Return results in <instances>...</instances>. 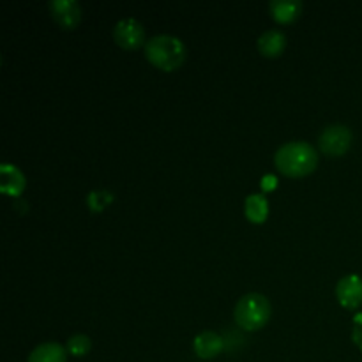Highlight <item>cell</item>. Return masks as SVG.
Listing matches in <instances>:
<instances>
[{"mask_svg":"<svg viewBox=\"0 0 362 362\" xmlns=\"http://www.w3.org/2000/svg\"><path fill=\"white\" fill-rule=\"evenodd\" d=\"M274 165L283 175L290 179H300L317 170L318 152L313 145L304 140L288 141L281 145L274 154Z\"/></svg>","mask_w":362,"mask_h":362,"instance_id":"cell-1","label":"cell"},{"mask_svg":"<svg viewBox=\"0 0 362 362\" xmlns=\"http://www.w3.org/2000/svg\"><path fill=\"white\" fill-rule=\"evenodd\" d=\"M144 52L148 62L165 73H173L186 60V46L172 34H159L151 37L145 42Z\"/></svg>","mask_w":362,"mask_h":362,"instance_id":"cell-2","label":"cell"},{"mask_svg":"<svg viewBox=\"0 0 362 362\" xmlns=\"http://www.w3.org/2000/svg\"><path fill=\"white\" fill-rule=\"evenodd\" d=\"M271 313L272 308L267 297L258 292H251L237 300L233 318H235V324L240 329L247 332H255L267 325V322L271 320Z\"/></svg>","mask_w":362,"mask_h":362,"instance_id":"cell-3","label":"cell"},{"mask_svg":"<svg viewBox=\"0 0 362 362\" xmlns=\"http://www.w3.org/2000/svg\"><path fill=\"white\" fill-rule=\"evenodd\" d=\"M354 134L345 124H332L327 126L318 136V147L329 158H341L350 151Z\"/></svg>","mask_w":362,"mask_h":362,"instance_id":"cell-4","label":"cell"},{"mask_svg":"<svg viewBox=\"0 0 362 362\" xmlns=\"http://www.w3.org/2000/svg\"><path fill=\"white\" fill-rule=\"evenodd\" d=\"M113 39L124 49H138L145 46L144 25L136 18H122L113 27Z\"/></svg>","mask_w":362,"mask_h":362,"instance_id":"cell-5","label":"cell"},{"mask_svg":"<svg viewBox=\"0 0 362 362\" xmlns=\"http://www.w3.org/2000/svg\"><path fill=\"white\" fill-rule=\"evenodd\" d=\"M52 18L64 30H73L81 21V7L76 0H49Z\"/></svg>","mask_w":362,"mask_h":362,"instance_id":"cell-6","label":"cell"},{"mask_svg":"<svg viewBox=\"0 0 362 362\" xmlns=\"http://www.w3.org/2000/svg\"><path fill=\"white\" fill-rule=\"evenodd\" d=\"M336 299L345 310H359L362 306V278L349 274L336 285Z\"/></svg>","mask_w":362,"mask_h":362,"instance_id":"cell-7","label":"cell"},{"mask_svg":"<svg viewBox=\"0 0 362 362\" xmlns=\"http://www.w3.org/2000/svg\"><path fill=\"white\" fill-rule=\"evenodd\" d=\"M27 187V180L21 170L13 163H2L0 165V191L7 197L18 198Z\"/></svg>","mask_w":362,"mask_h":362,"instance_id":"cell-8","label":"cell"},{"mask_svg":"<svg viewBox=\"0 0 362 362\" xmlns=\"http://www.w3.org/2000/svg\"><path fill=\"white\" fill-rule=\"evenodd\" d=\"M193 349L200 359H214L225 350V339L218 332L204 331L194 338Z\"/></svg>","mask_w":362,"mask_h":362,"instance_id":"cell-9","label":"cell"},{"mask_svg":"<svg viewBox=\"0 0 362 362\" xmlns=\"http://www.w3.org/2000/svg\"><path fill=\"white\" fill-rule=\"evenodd\" d=\"M269 13L272 20L278 23H293L303 13V2L300 0H272L269 2Z\"/></svg>","mask_w":362,"mask_h":362,"instance_id":"cell-10","label":"cell"},{"mask_svg":"<svg viewBox=\"0 0 362 362\" xmlns=\"http://www.w3.org/2000/svg\"><path fill=\"white\" fill-rule=\"evenodd\" d=\"M258 52L267 59H278L286 48V35L281 30H265L257 41Z\"/></svg>","mask_w":362,"mask_h":362,"instance_id":"cell-11","label":"cell"},{"mask_svg":"<svg viewBox=\"0 0 362 362\" xmlns=\"http://www.w3.org/2000/svg\"><path fill=\"white\" fill-rule=\"evenodd\" d=\"M67 349L60 343H41L28 356L27 362H67Z\"/></svg>","mask_w":362,"mask_h":362,"instance_id":"cell-12","label":"cell"},{"mask_svg":"<svg viewBox=\"0 0 362 362\" xmlns=\"http://www.w3.org/2000/svg\"><path fill=\"white\" fill-rule=\"evenodd\" d=\"M244 214L253 225H262L269 218V202L264 194H250L244 202Z\"/></svg>","mask_w":362,"mask_h":362,"instance_id":"cell-13","label":"cell"},{"mask_svg":"<svg viewBox=\"0 0 362 362\" xmlns=\"http://www.w3.org/2000/svg\"><path fill=\"white\" fill-rule=\"evenodd\" d=\"M67 354L73 357H85L92 349V341L87 334H74L67 339Z\"/></svg>","mask_w":362,"mask_h":362,"instance_id":"cell-14","label":"cell"},{"mask_svg":"<svg viewBox=\"0 0 362 362\" xmlns=\"http://www.w3.org/2000/svg\"><path fill=\"white\" fill-rule=\"evenodd\" d=\"M352 339L362 352V311H359L352 320Z\"/></svg>","mask_w":362,"mask_h":362,"instance_id":"cell-15","label":"cell"}]
</instances>
